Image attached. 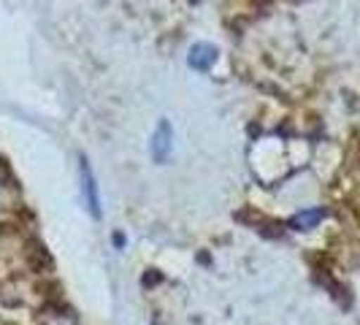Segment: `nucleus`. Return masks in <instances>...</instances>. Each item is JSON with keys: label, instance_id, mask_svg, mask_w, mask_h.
Returning <instances> with one entry per match:
<instances>
[{"label": "nucleus", "instance_id": "f257e3e1", "mask_svg": "<svg viewBox=\"0 0 360 325\" xmlns=\"http://www.w3.org/2000/svg\"><path fill=\"white\" fill-rule=\"evenodd\" d=\"M149 149H152V158L158 162H162L168 158V152H171V125H168L165 120H162L160 125H158V130H155Z\"/></svg>", "mask_w": 360, "mask_h": 325}, {"label": "nucleus", "instance_id": "f03ea898", "mask_svg": "<svg viewBox=\"0 0 360 325\" xmlns=\"http://www.w3.org/2000/svg\"><path fill=\"white\" fill-rule=\"evenodd\" d=\"M82 181H84V193H87V203H90V212L95 217L101 215V200H98V190H95V179H92V171L87 160H82Z\"/></svg>", "mask_w": 360, "mask_h": 325}, {"label": "nucleus", "instance_id": "7ed1b4c3", "mask_svg": "<svg viewBox=\"0 0 360 325\" xmlns=\"http://www.w3.org/2000/svg\"><path fill=\"white\" fill-rule=\"evenodd\" d=\"M214 60H217V52L212 49V46H206V44L193 46V52H190V65H193V68H198V71H206Z\"/></svg>", "mask_w": 360, "mask_h": 325}]
</instances>
